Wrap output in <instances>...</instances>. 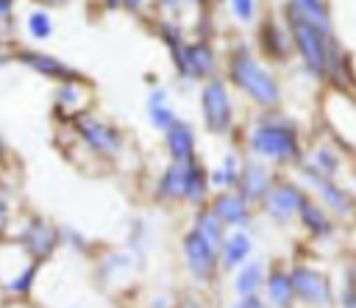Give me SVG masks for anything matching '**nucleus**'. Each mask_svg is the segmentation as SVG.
<instances>
[{"label":"nucleus","instance_id":"obj_1","mask_svg":"<svg viewBox=\"0 0 356 308\" xmlns=\"http://www.w3.org/2000/svg\"><path fill=\"white\" fill-rule=\"evenodd\" d=\"M231 75H234L236 86L245 89V92H248L253 100H259L261 105H275V103H278L281 92H278L275 78H273L267 69H261L245 50H239V53L234 55V61H231Z\"/></svg>","mask_w":356,"mask_h":308},{"label":"nucleus","instance_id":"obj_3","mask_svg":"<svg viewBox=\"0 0 356 308\" xmlns=\"http://www.w3.org/2000/svg\"><path fill=\"white\" fill-rule=\"evenodd\" d=\"M250 147H253L259 155L278 158V161L298 155V142H295L292 128H275V125L256 128V130H253V139H250Z\"/></svg>","mask_w":356,"mask_h":308},{"label":"nucleus","instance_id":"obj_22","mask_svg":"<svg viewBox=\"0 0 356 308\" xmlns=\"http://www.w3.org/2000/svg\"><path fill=\"white\" fill-rule=\"evenodd\" d=\"M259 283H261V264H248L242 272H239V277H236V291L239 294H253L256 289H259Z\"/></svg>","mask_w":356,"mask_h":308},{"label":"nucleus","instance_id":"obj_30","mask_svg":"<svg viewBox=\"0 0 356 308\" xmlns=\"http://www.w3.org/2000/svg\"><path fill=\"white\" fill-rule=\"evenodd\" d=\"M239 308H264V305H261V302H259L256 297H248V300H245V302H242Z\"/></svg>","mask_w":356,"mask_h":308},{"label":"nucleus","instance_id":"obj_11","mask_svg":"<svg viewBox=\"0 0 356 308\" xmlns=\"http://www.w3.org/2000/svg\"><path fill=\"white\" fill-rule=\"evenodd\" d=\"M167 144H170V153H172V158L178 164H189L192 150H195V136H192L189 125L172 122V128L167 130Z\"/></svg>","mask_w":356,"mask_h":308},{"label":"nucleus","instance_id":"obj_17","mask_svg":"<svg viewBox=\"0 0 356 308\" xmlns=\"http://www.w3.org/2000/svg\"><path fill=\"white\" fill-rule=\"evenodd\" d=\"M186 166L189 164H172L167 172H164V178H161V194L164 197H181L184 194V186H186Z\"/></svg>","mask_w":356,"mask_h":308},{"label":"nucleus","instance_id":"obj_12","mask_svg":"<svg viewBox=\"0 0 356 308\" xmlns=\"http://www.w3.org/2000/svg\"><path fill=\"white\" fill-rule=\"evenodd\" d=\"M214 208H217V219L220 222H231V225L248 222V205H245L242 194H220Z\"/></svg>","mask_w":356,"mask_h":308},{"label":"nucleus","instance_id":"obj_24","mask_svg":"<svg viewBox=\"0 0 356 308\" xmlns=\"http://www.w3.org/2000/svg\"><path fill=\"white\" fill-rule=\"evenodd\" d=\"M28 31H31L33 39H47L50 31H53V22H50V17L44 11H33L28 17Z\"/></svg>","mask_w":356,"mask_h":308},{"label":"nucleus","instance_id":"obj_33","mask_svg":"<svg viewBox=\"0 0 356 308\" xmlns=\"http://www.w3.org/2000/svg\"><path fill=\"white\" fill-rule=\"evenodd\" d=\"M348 308H356V297H353V294L348 297Z\"/></svg>","mask_w":356,"mask_h":308},{"label":"nucleus","instance_id":"obj_32","mask_svg":"<svg viewBox=\"0 0 356 308\" xmlns=\"http://www.w3.org/2000/svg\"><path fill=\"white\" fill-rule=\"evenodd\" d=\"M8 11H11V6H8V3H0V17H6Z\"/></svg>","mask_w":356,"mask_h":308},{"label":"nucleus","instance_id":"obj_23","mask_svg":"<svg viewBox=\"0 0 356 308\" xmlns=\"http://www.w3.org/2000/svg\"><path fill=\"white\" fill-rule=\"evenodd\" d=\"M300 214H303V222H306V225H309L314 233H325V230H328V225H331V222H328V219L320 214V208H314L309 200H303Z\"/></svg>","mask_w":356,"mask_h":308},{"label":"nucleus","instance_id":"obj_7","mask_svg":"<svg viewBox=\"0 0 356 308\" xmlns=\"http://www.w3.org/2000/svg\"><path fill=\"white\" fill-rule=\"evenodd\" d=\"M303 200H306V197H303L295 186L281 183V186H275V189H270V191H267L264 205H267V211H270L275 219H286V216H292L295 211H300Z\"/></svg>","mask_w":356,"mask_h":308},{"label":"nucleus","instance_id":"obj_15","mask_svg":"<svg viewBox=\"0 0 356 308\" xmlns=\"http://www.w3.org/2000/svg\"><path fill=\"white\" fill-rule=\"evenodd\" d=\"M248 253H250V239L245 233H234L222 244V261H225V266H239L248 258Z\"/></svg>","mask_w":356,"mask_h":308},{"label":"nucleus","instance_id":"obj_20","mask_svg":"<svg viewBox=\"0 0 356 308\" xmlns=\"http://www.w3.org/2000/svg\"><path fill=\"white\" fill-rule=\"evenodd\" d=\"M184 194H186L192 203H197V200L206 194V172H203V166H197V164H189V166H186V186H184Z\"/></svg>","mask_w":356,"mask_h":308},{"label":"nucleus","instance_id":"obj_9","mask_svg":"<svg viewBox=\"0 0 356 308\" xmlns=\"http://www.w3.org/2000/svg\"><path fill=\"white\" fill-rule=\"evenodd\" d=\"M184 250H186V258H189V269L197 277H211V272H214V250L195 230L186 236Z\"/></svg>","mask_w":356,"mask_h":308},{"label":"nucleus","instance_id":"obj_4","mask_svg":"<svg viewBox=\"0 0 356 308\" xmlns=\"http://www.w3.org/2000/svg\"><path fill=\"white\" fill-rule=\"evenodd\" d=\"M203 119L206 128L220 133L231 125V103H228V92L220 80H209L203 89Z\"/></svg>","mask_w":356,"mask_h":308},{"label":"nucleus","instance_id":"obj_14","mask_svg":"<svg viewBox=\"0 0 356 308\" xmlns=\"http://www.w3.org/2000/svg\"><path fill=\"white\" fill-rule=\"evenodd\" d=\"M306 178H309V180H312V183H314V186L323 191V197H325V200H328V203H331V205H334L339 214H345V211L350 208L348 197H345V194H342L337 186H331V183H328V180H325V178H323L317 169H312V166H309V169H306Z\"/></svg>","mask_w":356,"mask_h":308},{"label":"nucleus","instance_id":"obj_21","mask_svg":"<svg viewBox=\"0 0 356 308\" xmlns=\"http://www.w3.org/2000/svg\"><path fill=\"white\" fill-rule=\"evenodd\" d=\"M161 100H164V92H156V94L150 97V119H153V125H156V128L170 130L175 119H172V111H170Z\"/></svg>","mask_w":356,"mask_h":308},{"label":"nucleus","instance_id":"obj_8","mask_svg":"<svg viewBox=\"0 0 356 308\" xmlns=\"http://www.w3.org/2000/svg\"><path fill=\"white\" fill-rule=\"evenodd\" d=\"M175 64L181 67L184 75L200 78L206 72L214 69V53L209 44H192V47H181V53L175 55Z\"/></svg>","mask_w":356,"mask_h":308},{"label":"nucleus","instance_id":"obj_25","mask_svg":"<svg viewBox=\"0 0 356 308\" xmlns=\"http://www.w3.org/2000/svg\"><path fill=\"white\" fill-rule=\"evenodd\" d=\"M264 50L275 53V55H281L286 50V39L275 25H264Z\"/></svg>","mask_w":356,"mask_h":308},{"label":"nucleus","instance_id":"obj_5","mask_svg":"<svg viewBox=\"0 0 356 308\" xmlns=\"http://www.w3.org/2000/svg\"><path fill=\"white\" fill-rule=\"evenodd\" d=\"M289 283H292V291H298L312 305H325L331 300V289H328L325 277L320 272H314V269H306V266L292 269Z\"/></svg>","mask_w":356,"mask_h":308},{"label":"nucleus","instance_id":"obj_2","mask_svg":"<svg viewBox=\"0 0 356 308\" xmlns=\"http://www.w3.org/2000/svg\"><path fill=\"white\" fill-rule=\"evenodd\" d=\"M289 28H292L295 44H298L306 67L320 75L325 69V64H328V42H325V33L320 28H314L312 22H306L303 17H298V14L289 17Z\"/></svg>","mask_w":356,"mask_h":308},{"label":"nucleus","instance_id":"obj_10","mask_svg":"<svg viewBox=\"0 0 356 308\" xmlns=\"http://www.w3.org/2000/svg\"><path fill=\"white\" fill-rule=\"evenodd\" d=\"M25 244H28V250L36 255V258H44L53 247H56V230L47 225V222H42V219H36V222H31L28 225V230H25Z\"/></svg>","mask_w":356,"mask_h":308},{"label":"nucleus","instance_id":"obj_31","mask_svg":"<svg viewBox=\"0 0 356 308\" xmlns=\"http://www.w3.org/2000/svg\"><path fill=\"white\" fill-rule=\"evenodd\" d=\"M3 222H6V200L0 197V225H3Z\"/></svg>","mask_w":356,"mask_h":308},{"label":"nucleus","instance_id":"obj_29","mask_svg":"<svg viewBox=\"0 0 356 308\" xmlns=\"http://www.w3.org/2000/svg\"><path fill=\"white\" fill-rule=\"evenodd\" d=\"M234 11L239 14V19H250V14H253V3H234Z\"/></svg>","mask_w":356,"mask_h":308},{"label":"nucleus","instance_id":"obj_28","mask_svg":"<svg viewBox=\"0 0 356 308\" xmlns=\"http://www.w3.org/2000/svg\"><path fill=\"white\" fill-rule=\"evenodd\" d=\"M317 164L323 166V169H317V172H325V175H334V172H337V166H339V164H337V158H334L328 150H320V153H317Z\"/></svg>","mask_w":356,"mask_h":308},{"label":"nucleus","instance_id":"obj_34","mask_svg":"<svg viewBox=\"0 0 356 308\" xmlns=\"http://www.w3.org/2000/svg\"><path fill=\"white\" fill-rule=\"evenodd\" d=\"M0 150H3V144H0Z\"/></svg>","mask_w":356,"mask_h":308},{"label":"nucleus","instance_id":"obj_6","mask_svg":"<svg viewBox=\"0 0 356 308\" xmlns=\"http://www.w3.org/2000/svg\"><path fill=\"white\" fill-rule=\"evenodd\" d=\"M78 130H81V136L89 142V147L97 150V153L114 155V153H120V147H122L120 133H117L114 128H108V125L92 119V117H81V119H78Z\"/></svg>","mask_w":356,"mask_h":308},{"label":"nucleus","instance_id":"obj_19","mask_svg":"<svg viewBox=\"0 0 356 308\" xmlns=\"http://www.w3.org/2000/svg\"><path fill=\"white\" fill-rule=\"evenodd\" d=\"M236 180H242L245 197H261V194H267V172H261V166H248V172L239 175Z\"/></svg>","mask_w":356,"mask_h":308},{"label":"nucleus","instance_id":"obj_16","mask_svg":"<svg viewBox=\"0 0 356 308\" xmlns=\"http://www.w3.org/2000/svg\"><path fill=\"white\" fill-rule=\"evenodd\" d=\"M195 233L211 247V250H217L220 244H222V222L217 219V214H211V211H206L200 219H197V228H195Z\"/></svg>","mask_w":356,"mask_h":308},{"label":"nucleus","instance_id":"obj_26","mask_svg":"<svg viewBox=\"0 0 356 308\" xmlns=\"http://www.w3.org/2000/svg\"><path fill=\"white\" fill-rule=\"evenodd\" d=\"M33 275H36V264H33V266H28L17 280H11V283H8V289H11V291H17V294L28 291V289H31V283H33Z\"/></svg>","mask_w":356,"mask_h":308},{"label":"nucleus","instance_id":"obj_18","mask_svg":"<svg viewBox=\"0 0 356 308\" xmlns=\"http://www.w3.org/2000/svg\"><path fill=\"white\" fill-rule=\"evenodd\" d=\"M267 294H270V300H273L278 308H286L289 300H292V283H289V275H286V272H273L270 280H267Z\"/></svg>","mask_w":356,"mask_h":308},{"label":"nucleus","instance_id":"obj_27","mask_svg":"<svg viewBox=\"0 0 356 308\" xmlns=\"http://www.w3.org/2000/svg\"><path fill=\"white\" fill-rule=\"evenodd\" d=\"M236 178H239V175L234 172V155H228V158H225V169H220V175H214V183H220V186H231Z\"/></svg>","mask_w":356,"mask_h":308},{"label":"nucleus","instance_id":"obj_13","mask_svg":"<svg viewBox=\"0 0 356 308\" xmlns=\"http://www.w3.org/2000/svg\"><path fill=\"white\" fill-rule=\"evenodd\" d=\"M28 67H33V69H39V72H44V75H50V78H72L75 72L70 69V67H64L58 58H53V55H42V53H22L19 55Z\"/></svg>","mask_w":356,"mask_h":308}]
</instances>
